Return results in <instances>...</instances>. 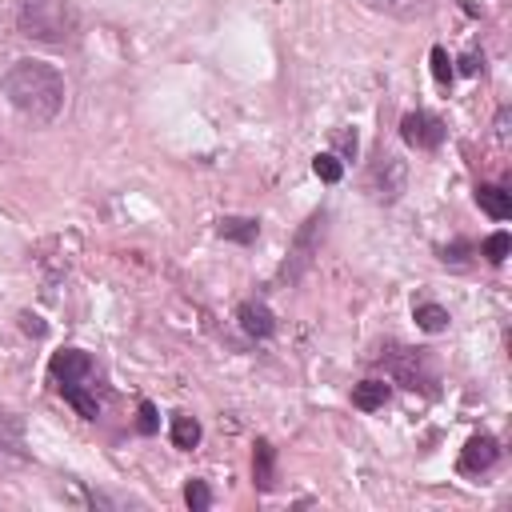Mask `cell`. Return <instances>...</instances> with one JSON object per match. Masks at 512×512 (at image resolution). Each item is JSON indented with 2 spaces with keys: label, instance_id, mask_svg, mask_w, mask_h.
<instances>
[{
  "label": "cell",
  "instance_id": "obj_23",
  "mask_svg": "<svg viewBox=\"0 0 512 512\" xmlns=\"http://www.w3.org/2000/svg\"><path fill=\"white\" fill-rule=\"evenodd\" d=\"M336 144H340V148L352 156V152H356V132H336Z\"/></svg>",
  "mask_w": 512,
  "mask_h": 512
},
{
  "label": "cell",
  "instance_id": "obj_16",
  "mask_svg": "<svg viewBox=\"0 0 512 512\" xmlns=\"http://www.w3.org/2000/svg\"><path fill=\"white\" fill-rule=\"evenodd\" d=\"M60 392H64V400L84 416V420H96V412H100V404H96V396H88L80 384H60Z\"/></svg>",
  "mask_w": 512,
  "mask_h": 512
},
{
  "label": "cell",
  "instance_id": "obj_20",
  "mask_svg": "<svg viewBox=\"0 0 512 512\" xmlns=\"http://www.w3.org/2000/svg\"><path fill=\"white\" fill-rule=\"evenodd\" d=\"M508 244H512V240H508V232H496V236H488V240H484V256H488L492 264H500V260L508 256Z\"/></svg>",
  "mask_w": 512,
  "mask_h": 512
},
{
  "label": "cell",
  "instance_id": "obj_7",
  "mask_svg": "<svg viewBox=\"0 0 512 512\" xmlns=\"http://www.w3.org/2000/svg\"><path fill=\"white\" fill-rule=\"evenodd\" d=\"M496 456H500V448H496L492 436H472L460 452V472H484V468L496 464Z\"/></svg>",
  "mask_w": 512,
  "mask_h": 512
},
{
  "label": "cell",
  "instance_id": "obj_1",
  "mask_svg": "<svg viewBox=\"0 0 512 512\" xmlns=\"http://www.w3.org/2000/svg\"><path fill=\"white\" fill-rule=\"evenodd\" d=\"M0 88L8 104L32 124H52L64 108V76L44 60H16L4 72Z\"/></svg>",
  "mask_w": 512,
  "mask_h": 512
},
{
  "label": "cell",
  "instance_id": "obj_15",
  "mask_svg": "<svg viewBox=\"0 0 512 512\" xmlns=\"http://www.w3.org/2000/svg\"><path fill=\"white\" fill-rule=\"evenodd\" d=\"M412 316H416V324H420L424 332H444V328H448V312H444L440 304H432V300H420V304L412 308Z\"/></svg>",
  "mask_w": 512,
  "mask_h": 512
},
{
  "label": "cell",
  "instance_id": "obj_12",
  "mask_svg": "<svg viewBox=\"0 0 512 512\" xmlns=\"http://www.w3.org/2000/svg\"><path fill=\"white\" fill-rule=\"evenodd\" d=\"M384 400H388V384H384V380H360V384L352 388V404L364 408V412L384 408Z\"/></svg>",
  "mask_w": 512,
  "mask_h": 512
},
{
  "label": "cell",
  "instance_id": "obj_10",
  "mask_svg": "<svg viewBox=\"0 0 512 512\" xmlns=\"http://www.w3.org/2000/svg\"><path fill=\"white\" fill-rule=\"evenodd\" d=\"M476 204H480L492 220H508V216H512V200H508V192L496 188V184H480V188H476Z\"/></svg>",
  "mask_w": 512,
  "mask_h": 512
},
{
  "label": "cell",
  "instance_id": "obj_22",
  "mask_svg": "<svg viewBox=\"0 0 512 512\" xmlns=\"http://www.w3.org/2000/svg\"><path fill=\"white\" fill-rule=\"evenodd\" d=\"M140 432H156V408L148 400L140 404Z\"/></svg>",
  "mask_w": 512,
  "mask_h": 512
},
{
  "label": "cell",
  "instance_id": "obj_5",
  "mask_svg": "<svg viewBox=\"0 0 512 512\" xmlns=\"http://www.w3.org/2000/svg\"><path fill=\"white\" fill-rule=\"evenodd\" d=\"M400 136L412 144V148H440V140H444V124L436 120V116H428V112H408L404 120H400Z\"/></svg>",
  "mask_w": 512,
  "mask_h": 512
},
{
  "label": "cell",
  "instance_id": "obj_13",
  "mask_svg": "<svg viewBox=\"0 0 512 512\" xmlns=\"http://www.w3.org/2000/svg\"><path fill=\"white\" fill-rule=\"evenodd\" d=\"M216 232H220L224 240L252 244V240H256V232H260V224H256V220H248V216H224V220L216 224Z\"/></svg>",
  "mask_w": 512,
  "mask_h": 512
},
{
  "label": "cell",
  "instance_id": "obj_17",
  "mask_svg": "<svg viewBox=\"0 0 512 512\" xmlns=\"http://www.w3.org/2000/svg\"><path fill=\"white\" fill-rule=\"evenodd\" d=\"M172 444L176 448H196L200 444V424L192 416H172Z\"/></svg>",
  "mask_w": 512,
  "mask_h": 512
},
{
  "label": "cell",
  "instance_id": "obj_9",
  "mask_svg": "<svg viewBox=\"0 0 512 512\" xmlns=\"http://www.w3.org/2000/svg\"><path fill=\"white\" fill-rule=\"evenodd\" d=\"M372 12H384V16H396V20H416L424 12H432V0H364Z\"/></svg>",
  "mask_w": 512,
  "mask_h": 512
},
{
  "label": "cell",
  "instance_id": "obj_14",
  "mask_svg": "<svg viewBox=\"0 0 512 512\" xmlns=\"http://www.w3.org/2000/svg\"><path fill=\"white\" fill-rule=\"evenodd\" d=\"M252 472H256V484H260V488H272V484H276V456H272V444H268V440H256Z\"/></svg>",
  "mask_w": 512,
  "mask_h": 512
},
{
  "label": "cell",
  "instance_id": "obj_3",
  "mask_svg": "<svg viewBox=\"0 0 512 512\" xmlns=\"http://www.w3.org/2000/svg\"><path fill=\"white\" fill-rule=\"evenodd\" d=\"M404 184H408L404 160L392 156V152H376L372 164H368V172H364V192H368L376 204H396L400 192H404Z\"/></svg>",
  "mask_w": 512,
  "mask_h": 512
},
{
  "label": "cell",
  "instance_id": "obj_4",
  "mask_svg": "<svg viewBox=\"0 0 512 512\" xmlns=\"http://www.w3.org/2000/svg\"><path fill=\"white\" fill-rule=\"evenodd\" d=\"M384 360H388V372H392L404 388H424V392H432L436 376H432L428 356H424L420 348H400V344H392V348L384 352Z\"/></svg>",
  "mask_w": 512,
  "mask_h": 512
},
{
  "label": "cell",
  "instance_id": "obj_11",
  "mask_svg": "<svg viewBox=\"0 0 512 512\" xmlns=\"http://www.w3.org/2000/svg\"><path fill=\"white\" fill-rule=\"evenodd\" d=\"M236 316H240V324H244V332H248V336H272V328H276L272 312H268L264 304H252V300H248V304H240V312H236Z\"/></svg>",
  "mask_w": 512,
  "mask_h": 512
},
{
  "label": "cell",
  "instance_id": "obj_18",
  "mask_svg": "<svg viewBox=\"0 0 512 512\" xmlns=\"http://www.w3.org/2000/svg\"><path fill=\"white\" fill-rule=\"evenodd\" d=\"M312 172H316V176H320L324 184H336V180L344 176V168H340V160H336L332 152H324V156H316V160H312Z\"/></svg>",
  "mask_w": 512,
  "mask_h": 512
},
{
  "label": "cell",
  "instance_id": "obj_8",
  "mask_svg": "<svg viewBox=\"0 0 512 512\" xmlns=\"http://www.w3.org/2000/svg\"><path fill=\"white\" fill-rule=\"evenodd\" d=\"M320 236H324V212H312V216H308V224H304V228H300V236H296V248H292L296 268H292L288 276H296V272H300V268L312 260V252H316Z\"/></svg>",
  "mask_w": 512,
  "mask_h": 512
},
{
  "label": "cell",
  "instance_id": "obj_6",
  "mask_svg": "<svg viewBox=\"0 0 512 512\" xmlns=\"http://www.w3.org/2000/svg\"><path fill=\"white\" fill-rule=\"evenodd\" d=\"M48 368H52V376H56L60 384H84V380L92 376V360H88V352H80V348L56 352Z\"/></svg>",
  "mask_w": 512,
  "mask_h": 512
},
{
  "label": "cell",
  "instance_id": "obj_2",
  "mask_svg": "<svg viewBox=\"0 0 512 512\" xmlns=\"http://www.w3.org/2000/svg\"><path fill=\"white\" fill-rule=\"evenodd\" d=\"M16 28L40 44H64L76 36V8L68 0H16Z\"/></svg>",
  "mask_w": 512,
  "mask_h": 512
},
{
  "label": "cell",
  "instance_id": "obj_21",
  "mask_svg": "<svg viewBox=\"0 0 512 512\" xmlns=\"http://www.w3.org/2000/svg\"><path fill=\"white\" fill-rule=\"evenodd\" d=\"M432 76H436L440 84H448V80H452V60H448V52H444L440 44L432 48Z\"/></svg>",
  "mask_w": 512,
  "mask_h": 512
},
{
  "label": "cell",
  "instance_id": "obj_19",
  "mask_svg": "<svg viewBox=\"0 0 512 512\" xmlns=\"http://www.w3.org/2000/svg\"><path fill=\"white\" fill-rule=\"evenodd\" d=\"M184 500H188V508H192V512H204V508L212 504V492H208V484H204V480H188Z\"/></svg>",
  "mask_w": 512,
  "mask_h": 512
}]
</instances>
